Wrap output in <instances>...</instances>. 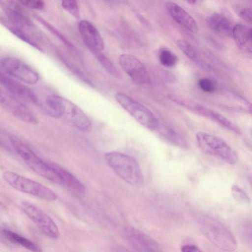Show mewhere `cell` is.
Wrapping results in <instances>:
<instances>
[{"mask_svg":"<svg viewBox=\"0 0 252 252\" xmlns=\"http://www.w3.org/2000/svg\"><path fill=\"white\" fill-rule=\"evenodd\" d=\"M0 84L19 100L37 104L38 96L31 88L0 71Z\"/></svg>","mask_w":252,"mask_h":252,"instance_id":"obj_10","label":"cell"},{"mask_svg":"<svg viewBox=\"0 0 252 252\" xmlns=\"http://www.w3.org/2000/svg\"><path fill=\"white\" fill-rule=\"evenodd\" d=\"M195 138L197 146L204 154L230 164L238 161L237 153L220 138L201 131L196 134Z\"/></svg>","mask_w":252,"mask_h":252,"instance_id":"obj_4","label":"cell"},{"mask_svg":"<svg viewBox=\"0 0 252 252\" xmlns=\"http://www.w3.org/2000/svg\"><path fill=\"white\" fill-rule=\"evenodd\" d=\"M21 5L30 8L41 10L44 7V2L40 0H22L18 1Z\"/></svg>","mask_w":252,"mask_h":252,"instance_id":"obj_32","label":"cell"},{"mask_svg":"<svg viewBox=\"0 0 252 252\" xmlns=\"http://www.w3.org/2000/svg\"><path fill=\"white\" fill-rule=\"evenodd\" d=\"M63 7L76 19L80 18L79 6L75 0H64L62 1Z\"/></svg>","mask_w":252,"mask_h":252,"instance_id":"obj_28","label":"cell"},{"mask_svg":"<svg viewBox=\"0 0 252 252\" xmlns=\"http://www.w3.org/2000/svg\"><path fill=\"white\" fill-rule=\"evenodd\" d=\"M196 219L202 233L218 248L226 252H233L237 248L234 235L222 222L204 215L199 216Z\"/></svg>","mask_w":252,"mask_h":252,"instance_id":"obj_2","label":"cell"},{"mask_svg":"<svg viewBox=\"0 0 252 252\" xmlns=\"http://www.w3.org/2000/svg\"><path fill=\"white\" fill-rule=\"evenodd\" d=\"M124 233L128 242L138 252H161L157 242L141 230L128 226Z\"/></svg>","mask_w":252,"mask_h":252,"instance_id":"obj_12","label":"cell"},{"mask_svg":"<svg viewBox=\"0 0 252 252\" xmlns=\"http://www.w3.org/2000/svg\"><path fill=\"white\" fill-rule=\"evenodd\" d=\"M0 23L21 40L37 50L42 52H43V49L24 32L22 29L12 24L7 19L0 18Z\"/></svg>","mask_w":252,"mask_h":252,"instance_id":"obj_22","label":"cell"},{"mask_svg":"<svg viewBox=\"0 0 252 252\" xmlns=\"http://www.w3.org/2000/svg\"><path fill=\"white\" fill-rule=\"evenodd\" d=\"M165 6L169 14L179 24L192 33L198 31L194 19L181 6L172 1L167 2Z\"/></svg>","mask_w":252,"mask_h":252,"instance_id":"obj_15","label":"cell"},{"mask_svg":"<svg viewBox=\"0 0 252 252\" xmlns=\"http://www.w3.org/2000/svg\"><path fill=\"white\" fill-rule=\"evenodd\" d=\"M20 101L10 94L0 89V106L11 111Z\"/></svg>","mask_w":252,"mask_h":252,"instance_id":"obj_26","label":"cell"},{"mask_svg":"<svg viewBox=\"0 0 252 252\" xmlns=\"http://www.w3.org/2000/svg\"><path fill=\"white\" fill-rule=\"evenodd\" d=\"M181 252H202L196 245L193 244H185L181 248Z\"/></svg>","mask_w":252,"mask_h":252,"instance_id":"obj_34","label":"cell"},{"mask_svg":"<svg viewBox=\"0 0 252 252\" xmlns=\"http://www.w3.org/2000/svg\"><path fill=\"white\" fill-rule=\"evenodd\" d=\"M11 112L16 118L25 123L36 125L39 122L37 116L33 112L21 102L13 108Z\"/></svg>","mask_w":252,"mask_h":252,"instance_id":"obj_21","label":"cell"},{"mask_svg":"<svg viewBox=\"0 0 252 252\" xmlns=\"http://www.w3.org/2000/svg\"><path fill=\"white\" fill-rule=\"evenodd\" d=\"M238 15L248 23L252 22V10L251 8L240 6L236 10Z\"/></svg>","mask_w":252,"mask_h":252,"instance_id":"obj_33","label":"cell"},{"mask_svg":"<svg viewBox=\"0 0 252 252\" xmlns=\"http://www.w3.org/2000/svg\"><path fill=\"white\" fill-rule=\"evenodd\" d=\"M158 129H159L161 136L169 142L181 147L186 146L187 143L184 139L172 129L166 127L161 128L159 126Z\"/></svg>","mask_w":252,"mask_h":252,"instance_id":"obj_23","label":"cell"},{"mask_svg":"<svg viewBox=\"0 0 252 252\" xmlns=\"http://www.w3.org/2000/svg\"><path fill=\"white\" fill-rule=\"evenodd\" d=\"M64 63L74 73L77 75L80 79L84 81L85 83L91 87L93 86L92 82L90 80L85 76V75L80 70L76 65L73 64L64 59H63Z\"/></svg>","mask_w":252,"mask_h":252,"instance_id":"obj_30","label":"cell"},{"mask_svg":"<svg viewBox=\"0 0 252 252\" xmlns=\"http://www.w3.org/2000/svg\"><path fill=\"white\" fill-rule=\"evenodd\" d=\"M232 36L237 45L243 51L252 53V29L250 27L239 24L234 26Z\"/></svg>","mask_w":252,"mask_h":252,"instance_id":"obj_16","label":"cell"},{"mask_svg":"<svg viewBox=\"0 0 252 252\" xmlns=\"http://www.w3.org/2000/svg\"><path fill=\"white\" fill-rule=\"evenodd\" d=\"M2 176L8 185L21 192L49 201L57 198L56 194L48 187L14 172L6 171Z\"/></svg>","mask_w":252,"mask_h":252,"instance_id":"obj_5","label":"cell"},{"mask_svg":"<svg viewBox=\"0 0 252 252\" xmlns=\"http://www.w3.org/2000/svg\"><path fill=\"white\" fill-rule=\"evenodd\" d=\"M198 85L202 91L207 93H213L215 89L213 82L207 78L200 79L198 81Z\"/></svg>","mask_w":252,"mask_h":252,"instance_id":"obj_31","label":"cell"},{"mask_svg":"<svg viewBox=\"0 0 252 252\" xmlns=\"http://www.w3.org/2000/svg\"><path fill=\"white\" fill-rule=\"evenodd\" d=\"M231 193L235 200L241 203H248L250 198L247 193L239 187L234 185L231 188Z\"/></svg>","mask_w":252,"mask_h":252,"instance_id":"obj_29","label":"cell"},{"mask_svg":"<svg viewBox=\"0 0 252 252\" xmlns=\"http://www.w3.org/2000/svg\"><path fill=\"white\" fill-rule=\"evenodd\" d=\"M20 207L46 237L53 240L60 237V231L56 223L43 210L28 201L21 202Z\"/></svg>","mask_w":252,"mask_h":252,"instance_id":"obj_7","label":"cell"},{"mask_svg":"<svg viewBox=\"0 0 252 252\" xmlns=\"http://www.w3.org/2000/svg\"><path fill=\"white\" fill-rule=\"evenodd\" d=\"M41 105L50 116L63 118L81 131L88 130L91 127L87 116L77 105L65 98L50 94Z\"/></svg>","mask_w":252,"mask_h":252,"instance_id":"obj_1","label":"cell"},{"mask_svg":"<svg viewBox=\"0 0 252 252\" xmlns=\"http://www.w3.org/2000/svg\"><path fill=\"white\" fill-rule=\"evenodd\" d=\"M176 44L182 52L193 63L201 68L210 69L209 65L200 58L189 43L185 40H179L177 41Z\"/></svg>","mask_w":252,"mask_h":252,"instance_id":"obj_20","label":"cell"},{"mask_svg":"<svg viewBox=\"0 0 252 252\" xmlns=\"http://www.w3.org/2000/svg\"><path fill=\"white\" fill-rule=\"evenodd\" d=\"M92 53L100 63L109 73L115 77H120V74L118 70L110 60L103 54L101 52H93Z\"/></svg>","mask_w":252,"mask_h":252,"instance_id":"obj_25","label":"cell"},{"mask_svg":"<svg viewBox=\"0 0 252 252\" xmlns=\"http://www.w3.org/2000/svg\"><path fill=\"white\" fill-rule=\"evenodd\" d=\"M2 232L7 240L14 244L20 245L32 252H42L41 248L36 244L15 232L3 229Z\"/></svg>","mask_w":252,"mask_h":252,"instance_id":"obj_19","label":"cell"},{"mask_svg":"<svg viewBox=\"0 0 252 252\" xmlns=\"http://www.w3.org/2000/svg\"><path fill=\"white\" fill-rule=\"evenodd\" d=\"M0 5L7 16V20L22 29L31 27L32 23L18 1L1 0Z\"/></svg>","mask_w":252,"mask_h":252,"instance_id":"obj_13","label":"cell"},{"mask_svg":"<svg viewBox=\"0 0 252 252\" xmlns=\"http://www.w3.org/2000/svg\"><path fill=\"white\" fill-rule=\"evenodd\" d=\"M5 74L23 83L34 85L38 81V73L24 62L14 57H6L0 61Z\"/></svg>","mask_w":252,"mask_h":252,"instance_id":"obj_8","label":"cell"},{"mask_svg":"<svg viewBox=\"0 0 252 252\" xmlns=\"http://www.w3.org/2000/svg\"><path fill=\"white\" fill-rule=\"evenodd\" d=\"M78 29L82 39L91 52H101L104 41L96 28L90 22L83 20L78 24Z\"/></svg>","mask_w":252,"mask_h":252,"instance_id":"obj_14","label":"cell"},{"mask_svg":"<svg viewBox=\"0 0 252 252\" xmlns=\"http://www.w3.org/2000/svg\"><path fill=\"white\" fill-rule=\"evenodd\" d=\"M119 63L123 70L136 84L144 86L150 83L148 71L134 56L127 54H122L119 57Z\"/></svg>","mask_w":252,"mask_h":252,"instance_id":"obj_9","label":"cell"},{"mask_svg":"<svg viewBox=\"0 0 252 252\" xmlns=\"http://www.w3.org/2000/svg\"><path fill=\"white\" fill-rule=\"evenodd\" d=\"M35 18L39 21L42 25L45 27L51 32L55 35L58 38H59L64 45L68 48H72L73 45L72 43L67 40V39L63 36L59 31H58L55 28L52 26L50 24L38 15H34Z\"/></svg>","mask_w":252,"mask_h":252,"instance_id":"obj_27","label":"cell"},{"mask_svg":"<svg viewBox=\"0 0 252 252\" xmlns=\"http://www.w3.org/2000/svg\"><path fill=\"white\" fill-rule=\"evenodd\" d=\"M104 157L110 168L125 182L132 185H139L143 183L142 171L133 158L114 151L106 153Z\"/></svg>","mask_w":252,"mask_h":252,"instance_id":"obj_3","label":"cell"},{"mask_svg":"<svg viewBox=\"0 0 252 252\" xmlns=\"http://www.w3.org/2000/svg\"><path fill=\"white\" fill-rule=\"evenodd\" d=\"M159 60L160 63L166 67H172L178 62V57L167 48H162L159 51Z\"/></svg>","mask_w":252,"mask_h":252,"instance_id":"obj_24","label":"cell"},{"mask_svg":"<svg viewBox=\"0 0 252 252\" xmlns=\"http://www.w3.org/2000/svg\"><path fill=\"white\" fill-rule=\"evenodd\" d=\"M53 164L62 180V185L77 193L82 194L85 192V186L75 176L58 165Z\"/></svg>","mask_w":252,"mask_h":252,"instance_id":"obj_18","label":"cell"},{"mask_svg":"<svg viewBox=\"0 0 252 252\" xmlns=\"http://www.w3.org/2000/svg\"><path fill=\"white\" fill-rule=\"evenodd\" d=\"M115 97L118 103L140 124L149 130H158L159 123L147 107L122 93H116Z\"/></svg>","mask_w":252,"mask_h":252,"instance_id":"obj_6","label":"cell"},{"mask_svg":"<svg viewBox=\"0 0 252 252\" xmlns=\"http://www.w3.org/2000/svg\"><path fill=\"white\" fill-rule=\"evenodd\" d=\"M207 21L210 28L217 34L223 36H232L234 26L224 15L213 14L209 17Z\"/></svg>","mask_w":252,"mask_h":252,"instance_id":"obj_17","label":"cell"},{"mask_svg":"<svg viewBox=\"0 0 252 252\" xmlns=\"http://www.w3.org/2000/svg\"><path fill=\"white\" fill-rule=\"evenodd\" d=\"M173 101L196 113L213 121L223 127L234 132H237L238 127L221 114L181 97L176 96Z\"/></svg>","mask_w":252,"mask_h":252,"instance_id":"obj_11","label":"cell"}]
</instances>
